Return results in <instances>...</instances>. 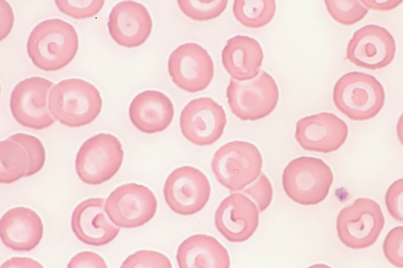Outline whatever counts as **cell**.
I'll return each mask as SVG.
<instances>
[{
    "mask_svg": "<svg viewBox=\"0 0 403 268\" xmlns=\"http://www.w3.org/2000/svg\"><path fill=\"white\" fill-rule=\"evenodd\" d=\"M79 41L74 27L58 19L44 21L32 30L27 43L34 64L45 71H55L68 64L78 50Z\"/></svg>",
    "mask_w": 403,
    "mask_h": 268,
    "instance_id": "1",
    "label": "cell"
},
{
    "mask_svg": "<svg viewBox=\"0 0 403 268\" xmlns=\"http://www.w3.org/2000/svg\"><path fill=\"white\" fill-rule=\"evenodd\" d=\"M102 102L98 90L79 78L61 81L51 90L48 107L52 116L68 127L92 122L99 115Z\"/></svg>",
    "mask_w": 403,
    "mask_h": 268,
    "instance_id": "2",
    "label": "cell"
},
{
    "mask_svg": "<svg viewBox=\"0 0 403 268\" xmlns=\"http://www.w3.org/2000/svg\"><path fill=\"white\" fill-rule=\"evenodd\" d=\"M335 106L350 119L356 121L375 116L384 105L383 86L373 76L357 71L341 76L333 91Z\"/></svg>",
    "mask_w": 403,
    "mask_h": 268,
    "instance_id": "3",
    "label": "cell"
},
{
    "mask_svg": "<svg viewBox=\"0 0 403 268\" xmlns=\"http://www.w3.org/2000/svg\"><path fill=\"white\" fill-rule=\"evenodd\" d=\"M261 155L253 144L234 141L220 147L211 163L217 181L231 191H239L254 182L261 173Z\"/></svg>",
    "mask_w": 403,
    "mask_h": 268,
    "instance_id": "4",
    "label": "cell"
},
{
    "mask_svg": "<svg viewBox=\"0 0 403 268\" xmlns=\"http://www.w3.org/2000/svg\"><path fill=\"white\" fill-rule=\"evenodd\" d=\"M333 182L330 167L321 159L301 156L291 160L282 174L286 195L297 203L315 205L327 196Z\"/></svg>",
    "mask_w": 403,
    "mask_h": 268,
    "instance_id": "5",
    "label": "cell"
},
{
    "mask_svg": "<svg viewBox=\"0 0 403 268\" xmlns=\"http://www.w3.org/2000/svg\"><path fill=\"white\" fill-rule=\"evenodd\" d=\"M226 95L231 112L241 120L254 121L266 117L275 108L279 100L275 81L263 70L249 80L231 78Z\"/></svg>",
    "mask_w": 403,
    "mask_h": 268,
    "instance_id": "6",
    "label": "cell"
},
{
    "mask_svg": "<svg viewBox=\"0 0 403 268\" xmlns=\"http://www.w3.org/2000/svg\"><path fill=\"white\" fill-rule=\"evenodd\" d=\"M384 224L379 204L368 198H358L343 208L336 222L338 236L353 249L368 247L377 239Z\"/></svg>",
    "mask_w": 403,
    "mask_h": 268,
    "instance_id": "7",
    "label": "cell"
},
{
    "mask_svg": "<svg viewBox=\"0 0 403 268\" xmlns=\"http://www.w3.org/2000/svg\"><path fill=\"white\" fill-rule=\"evenodd\" d=\"M123 158L118 139L111 134L100 133L87 140L80 147L76 159V172L85 183L100 184L114 176Z\"/></svg>",
    "mask_w": 403,
    "mask_h": 268,
    "instance_id": "8",
    "label": "cell"
},
{
    "mask_svg": "<svg viewBox=\"0 0 403 268\" xmlns=\"http://www.w3.org/2000/svg\"><path fill=\"white\" fill-rule=\"evenodd\" d=\"M157 208L154 193L146 187L135 183L117 187L105 203V211L112 222L125 228L146 224L154 217Z\"/></svg>",
    "mask_w": 403,
    "mask_h": 268,
    "instance_id": "9",
    "label": "cell"
},
{
    "mask_svg": "<svg viewBox=\"0 0 403 268\" xmlns=\"http://www.w3.org/2000/svg\"><path fill=\"white\" fill-rule=\"evenodd\" d=\"M54 84L38 76L26 78L12 91L10 108L16 120L22 125L36 130L52 125L55 118L50 112L48 99Z\"/></svg>",
    "mask_w": 403,
    "mask_h": 268,
    "instance_id": "10",
    "label": "cell"
},
{
    "mask_svg": "<svg viewBox=\"0 0 403 268\" xmlns=\"http://www.w3.org/2000/svg\"><path fill=\"white\" fill-rule=\"evenodd\" d=\"M165 200L175 213L194 214L208 203L211 194L208 179L200 170L190 166L174 169L168 176L163 189Z\"/></svg>",
    "mask_w": 403,
    "mask_h": 268,
    "instance_id": "11",
    "label": "cell"
},
{
    "mask_svg": "<svg viewBox=\"0 0 403 268\" xmlns=\"http://www.w3.org/2000/svg\"><path fill=\"white\" fill-rule=\"evenodd\" d=\"M168 68L174 83L189 93L206 88L214 75L211 56L206 49L193 43L181 45L171 53Z\"/></svg>",
    "mask_w": 403,
    "mask_h": 268,
    "instance_id": "12",
    "label": "cell"
},
{
    "mask_svg": "<svg viewBox=\"0 0 403 268\" xmlns=\"http://www.w3.org/2000/svg\"><path fill=\"white\" fill-rule=\"evenodd\" d=\"M227 122L223 108L210 98L189 102L182 110L180 127L183 135L198 146L209 145L222 135Z\"/></svg>",
    "mask_w": 403,
    "mask_h": 268,
    "instance_id": "13",
    "label": "cell"
},
{
    "mask_svg": "<svg viewBox=\"0 0 403 268\" xmlns=\"http://www.w3.org/2000/svg\"><path fill=\"white\" fill-rule=\"evenodd\" d=\"M395 52L391 34L382 27L368 25L354 33L348 44L347 57L358 66L374 70L388 65Z\"/></svg>",
    "mask_w": 403,
    "mask_h": 268,
    "instance_id": "14",
    "label": "cell"
},
{
    "mask_svg": "<svg viewBox=\"0 0 403 268\" xmlns=\"http://www.w3.org/2000/svg\"><path fill=\"white\" fill-rule=\"evenodd\" d=\"M259 222V211L254 203L241 193L225 198L217 208L215 224L228 241L241 242L249 238Z\"/></svg>",
    "mask_w": 403,
    "mask_h": 268,
    "instance_id": "15",
    "label": "cell"
},
{
    "mask_svg": "<svg viewBox=\"0 0 403 268\" xmlns=\"http://www.w3.org/2000/svg\"><path fill=\"white\" fill-rule=\"evenodd\" d=\"M348 129L333 114L323 112L299 120L295 138L307 150L328 153L339 149L345 142Z\"/></svg>",
    "mask_w": 403,
    "mask_h": 268,
    "instance_id": "16",
    "label": "cell"
},
{
    "mask_svg": "<svg viewBox=\"0 0 403 268\" xmlns=\"http://www.w3.org/2000/svg\"><path fill=\"white\" fill-rule=\"evenodd\" d=\"M105 203L103 198L88 199L80 203L73 212V231L86 244L105 245L113 240L120 231L108 216Z\"/></svg>",
    "mask_w": 403,
    "mask_h": 268,
    "instance_id": "17",
    "label": "cell"
},
{
    "mask_svg": "<svg viewBox=\"0 0 403 268\" xmlns=\"http://www.w3.org/2000/svg\"><path fill=\"white\" fill-rule=\"evenodd\" d=\"M109 32L118 45L136 47L150 35L152 22L146 8L133 1L119 3L112 9L107 23Z\"/></svg>",
    "mask_w": 403,
    "mask_h": 268,
    "instance_id": "18",
    "label": "cell"
},
{
    "mask_svg": "<svg viewBox=\"0 0 403 268\" xmlns=\"http://www.w3.org/2000/svg\"><path fill=\"white\" fill-rule=\"evenodd\" d=\"M43 234L40 217L33 210L24 207L12 208L2 217L0 235L3 243L15 251L34 248Z\"/></svg>",
    "mask_w": 403,
    "mask_h": 268,
    "instance_id": "19",
    "label": "cell"
},
{
    "mask_svg": "<svg viewBox=\"0 0 403 268\" xmlns=\"http://www.w3.org/2000/svg\"><path fill=\"white\" fill-rule=\"evenodd\" d=\"M130 120L140 131L152 134L165 130L171 123L174 108L170 100L156 91L138 94L129 109Z\"/></svg>",
    "mask_w": 403,
    "mask_h": 268,
    "instance_id": "20",
    "label": "cell"
},
{
    "mask_svg": "<svg viewBox=\"0 0 403 268\" xmlns=\"http://www.w3.org/2000/svg\"><path fill=\"white\" fill-rule=\"evenodd\" d=\"M176 259L180 268H227L230 264L227 249L214 237L202 234L181 243Z\"/></svg>",
    "mask_w": 403,
    "mask_h": 268,
    "instance_id": "21",
    "label": "cell"
},
{
    "mask_svg": "<svg viewBox=\"0 0 403 268\" xmlns=\"http://www.w3.org/2000/svg\"><path fill=\"white\" fill-rule=\"evenodd\" d=\"M223 65L228 73L238 81L251 79L259 73L263 52L255 39L236 36L228 40L222 52Z\"/></svg>",
    "mask_w": 403,
    "mask_h": 268,
    "instance_id": "22",
    "label": "cell"
},
{
    "mask_svg": "<svg viewBox=\"0 0 403 268\" xmlns=\"http://www.w3.org/2000/svg\"><path fill=\"white\" fill-rule=\"evenodd\" d=\"M0 182L13 183L28 176L30 157L21 144L9 138L0 143Z\"/></svg>",
    "mask_w": 403,
    "mask_h": 268,
    "instance_id": "23",
    "label": "cell"
},
{
    "mask_svg": "<svg viewBox=\"0 0 403 268\" xmlns=\"http://www.w3.org/2000/svg\"><path fill=\"white\" fill-rule=\"evenodd\" d=\"M276 6L273 0H236L233 6L236 19L243 26L258 28L273 18Z\"/></svg>",
    "mask_w": 403,
    "mask_h": 268,
    "instance_id": "24",
    "label": "cell"
},
{
    "mask_svg": "<svg viewBox=\"0 0 403 268\" xmlns=\"http://www.w3.org/2000/svg\"><path fill=\"white\" fill-rule=\"evenodd\" d=\"M327 10L337 22L351 25L361 20L366 15L368 9L358 0H326Z\"/></svg>",
    "mask_w": 403,
    "mask_h": 268,
    "instance_id": "25",
    "label": "cell"
},
{
    "mask_svg": "<svg viewBox=\"0 0 403 268\" xmlns=\"http://www.w3.org/2000/svg\"><path fill=\"white\" fill-rule=\"evenodd\" d=\"M228 1L178 0L181 11L190 19L204 21L214 19L225 10Z\"/></svg>",
    "mask_w": 403,
    "mask_h": 268,
    "instance_id": "26",
    "label": "cell"
},
{
    "mask_svg": "<svg viewBox=\"0 0 403 268\" xmlns=\"http://www.w3.org/2000/svg\"><path fill=\"white\" fill-rule=\"evenodd\" d=\"M8 138L21 144L27 150L30 163L28 176L35 174L42 168L45 161V152L39 139L21 133L15 134Z\"/></svg>",
    "mask_w": 403,
    "mask_h": 268,
    "instance_id": "27",
    "label": "cell"
},
{
    "mask_svg": "<svg viewBox=\"0 0 403 268\" xmlns=\"http://www.w3.org/2000/svg\"><path fill=\"white\" fill-rule=\"evenodd\" d=\"M55 3L64 14L75 19H83L96 15L103 7L104 1L56 0Z\"/></svg>",
    "mask_w": 403,
    "mask_h": 268,
    "instance_id": "28",
    "label": "cell"
},
{
    "mask_svg": "<svg viewBox=\"0 0 403 268\" xmlns=\"http://www.w3.org/2000/svg\"><path fill=\"white\" fill-rule=\"evenodd\" d=\"M240 193L250 198L260 212L268 207L273 198L271 183L263 173H261L248 186L241 190Z\"/></svg>",
    "mask_w": 403,
    "mask_h": 268,
    "instance_id": "29",
    "label": "cell"
},
{
    "mask_svg": "<svg viewBox=\"0 0 403 268\" xmlns=\"http://www.w3.org/2000/svg\"><path fill=\"white\" fill-rule=\"evenodd\" d=\"M120 267H172L171 262L163 254L152 250H142L129 255Z\"/></svg>",
    "mask_w": 403,
    "mask_h": 268,
    "instance_id": "30",
    "label": "cell"
},
{
    "mask_svg": "<svg viewBox=\"0 0 403 268\" xmlns=\"http://www.w3.org/2000/svg\"><path fill=\"white\" fill-rule=\"evenodd\" d=\"M403 227L397 226L391 229L386 235L383 250L387 259L393 265L402 267Z\"/></svg>",
    "mask_w": 403,
    "mask_h": 268,
    "instance_id": "31",
    "label": "cell"
},
{
    "mask_svg": "<svg viewBox=\"0 0 403 268\" xmlns=\"http://www.w3.org/2000/svg\"><path fill=\"white\" fill-rule=\"evenodd\" d=\"M402 178L393 182L388 188L385 196V204L390 215L396 221L402 222Z\"/></svg>",
    "mask_w": 403,
    "mask_h": 268,
    "instance_id": "32",
    "label": "cell"
},
{
    "mask_svg": "<svg viewBox=\"0 0 403 268\" xmlns=\"http://www.w3.org/2000/svg\"><path fill=\"white\" fill-rule=\"evenodd\" d=\"M69 268L107 267L104 259L99 254L91 251H83L75 255L68 264Z\"/></svg>",
    "mask_w": 403,
    "mask_h": 268,
    "instance_id": "33",
    "label": "cell"
},
{
    "mask_svg": "<svg viewBox=\"0 0 403 268\" xmlns=\"http://www.w3.org/2000/svg\"><path fill=\"white\" fill-rule=\"evenodd\" d=\"M4 267H43L37 261L30 258L13 257L4 262L1 266Z\"/></svg>",
    "mask_w": 403,
    "mask_h": 268,
    "instance_id": "34",
    "label": "cell"
},
{
    "mask_svg": "<svg viewBox=\"0 0 403 268\" xmlns=\"http://www.w3.org/2000/svg\"><path fill=\"white\" fill-rule=\"evenodd\" d=\"M402 0L372 1L362 0V3L368 8L375 10L386 11L392 10L402 3Z\"/></svg>",
    "mask_w": 403,
    "mask_h": 268,
    "instance_id": "35",
    "label": "cell"
}]
</instances>
